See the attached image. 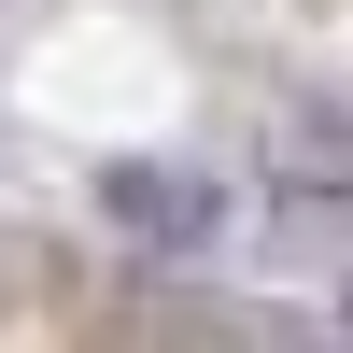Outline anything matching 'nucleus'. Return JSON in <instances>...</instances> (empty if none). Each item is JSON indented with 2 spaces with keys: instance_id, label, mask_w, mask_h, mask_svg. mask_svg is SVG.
Instances as JSON below:
<instances>
[{
  "instance_id": "1",
  "label": "nucleus",
  "mask_w": 353,
  "mask_h": 353,
  "mask_svg": "<svg viewBox=\"0 0 353 353\" xmlns=\"http://www.w3.org/2000/svg\"><path fill=\"white\" fill-rule=\"evenodd\" d=\"M99 212H128L141 241H212V184H170V170H99Z\"/></svg>"
}]
</instances>
